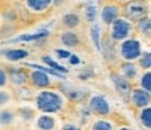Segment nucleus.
<instances>
[{
  "mask_svg": "<svg viewBox=\"0 0 151 130\" xmlns=\"http://www.w3.org/2000/svg\"><path fill=\"white\" fill-rule=\"evenodd\" d=\"M35 108L41 113L56 115L60 113L67 105V97L65 92L53 88L48 90H39L34 97Z\"/></svg>",
  "mask_w": 151,
  "mask_h": 130,
  "instance_id": "1",
  "label": "nucleus"
},
{
  "mask_svg": "<svg viewBox=\"0 0 151 130\" xmlns=\"http://www.w3.org/2000/svg\"><path fill=\"white\" fill-rule=\"evenodd\" d=\"M133 34H134L133 22L124 17H120L109 27V38L113 42L120 43L123 41H127V39L133 38Z\"/></svg>",
  "mask_w": 151,
  "mask_h": 130,
  "instance_id": "2",
  "label": "nucleus"
},
{
  "mask_svg": "<svg viewBox=\"0 0 151 130\" xmlns=\"http://www.w3.org/2000/svg\"><path fill=\"white\" fill-rule=\"evenodd\" d=\"M143 52V45L136 38H130L118 45V53L123 62H139Z\"/></svg>",
  "mask_w": 151,
  "mask_h": 130,
  "instance_id": "3",
  "label": "nucleus"
},
{
  "mask_svg": "<svg viewBox=\"0 0 151 130\" xmlns=\"http://www.w3.org/2000/svg\"><path fill=\"white\" fill-rule=\"evenodd\" d=\"M87 106L92 115H97V118H109L112 113V102L102 94H92L87 102Z\"/></svg>",
  "mask_w": 151,
  "mask_h": 130,
  "instance_id": "4",
  "label": "nucleus"
},
{
  "mask_svg": "<svg viewBox=\"0 0 151 130\" xmlns=\"http://www.w3.org/2000/svg\"><path fill=\"white\" fill-rule=\"evenodd\" d=\"M122 7H123V17L132 22H140L146 18L148 13V6L146 0H132Z\"/></svg>",
  "mask_w": 151,
  "mask_h": 130,
  "instance_id": "5",
  "label": "nucleus"
},
{
  "mask_svg": "<svg viewBox=\"0 0 151 130\" xmlns=\"http://www.w3.org/2000/svg\"><path fill=\"white\" fill-rule=\"evenodd\" d=\"M101 20L105 25L111 27L113 22L119 20L120 17H123V7L122 4H119L116 1H109V3H105L101 9Z\"/></svg>",
  "mask_w": 151,
  "mask_h": 130,
  "instance_id": "6",
  "label": "nucleus"
},
{
  "mask_svg": "<svg viewBox=\"0 0 151 130\" xmlns=\"http://www.w3.org/2000/svg\"><path fill=\"white\" fill-rule=\"evenodd\" d=\"M28 84H31L38 90H48L53 84V80L48 73H45V70L37 67L28 71Z\"/></svg>",
  "mask_w": 151,
  "mask_h": 130,
  "instance_id": "7",
  "label": "nucleus"
},
{
  "mask_svg": "<svg viewBox=\"0 0 151 130\" xmlns=\"http://www.w3.org/2000/svg\"><path fill=\"white\" fill-rule=\"evenodd\" d=\"M55 6L53 0H24L25 10L32 16H43Z\"/></svg>",
  "mask_w": 151,
  "mask_h": 130,
  "instance_id": "8",
  "label": "nucleus"
},
{
  "mask_svg": "<svg viewBox=\"0 0 151 130\" xmlns=\"http://www.w3.org/2000/svg\"><path fill=\"white\" fill-rule=\"evenodd\" d=\"M129 101H130V103L139 111V109H143V108L151 105V94L147 92L146 90L140 88V87H136V88H133L132 92H130Z\"/></svg>",
  "mask_w": 151,
  "mask_h": 130,
  "instance_id": "9",
  "label": "nucleus"
},
{
  "mask_svg": "<svg viewBox=\"0 0 151 130\" xmlns=\"http://www.w3.org/2000/svg\"><path fill=\"white\" fill-rule=\"evenodd\" d=\"M141 69L137 62H123L119 66V74L129 81H137L141 74Z\"/></svg>",
  "mask_w": 151,
  "mask_h": 130,
  "instance_id": "10",
  "label": "nucleus"
},
{
  "mask_svg": "<svg viewBox=\"0 0 151 130\" xmlns=\"http://www.w3.org/2000/svg\"><path fill=\"white\" fill-rule=\"evenodd\" d=\"M58 126V122L53 115L41 113L35 119V130H55Z\"/></svg>",
  "mask_w": 151,
  "mask_h": 130,
  "instance_id": "11",
  "label": "nucleus"
},
{
  "mask_svg": "<svg viewBox=\"0 0 151 130\" xmlns=\"http://www.w3.org/2000/svg\"><path fill=\"white\" fill-rule=\"evenodd\" d=\"M87 130H116V126L109 118H95L90 122Z\"/></svg>",
  "mask_w": 151,
  "mask_h": 130,
  "instance_id": "12",
  "label": "nucleus"
},
{
  "mask_svg": "<svg viewBox=\"0 0 151 130\" xmlns=\"http://www.w3.org/2000/svg\"><path fill=\"white\" fill-rule=\"evenodd\" d=\"M112 81L115 84V88L118 90L122 95H130L132 92V84H130L129 80H126L124 77H122L120 74H112Z\"/></svg>",
  "mask_w": 151,
  "mask_h": 130,
  "instance_id": "13",
  "label": "nucleus"
},
{
  "mask_svg": "<svg viewBox=\"0 0 151 130\" xmlns=\"http://www.w3.org/2000/svg\"><path fill=\"white\" fill-rule=\"evenodd\" d=\"M9 80L14 87H24L28 84V73L14 69L9 73Z\"/></svg>",
  "mask_w": 151,
  "mask_h": 130,
  "instance_id": "14",
  "label": "nucleus"
},
{
  "mask_svg": "<svg viewBox=\"0 0 151 130\" xmlns=\"http://www.w3.org/2000/svg\"><path fill=\"white\" fill-rule=\"evenodd\" d=\"M137 120L144 130H151V105L137 111Z\"/></svg>",
  "mask_w": 151,
  "mask_h": 130,
  "instance_id": "15",
  "label": "nucleus"
},
{
  "mask_svg": "<svg viewBox=\"0 0 151 130\" xmlns=\"http://www.w3.org/2000/svg\"><path fill=\"white\" fill-rule=\"evenodd\" d=\"M60 42L63 43L65 46H67V48H74V46H77L80 43V38H78V35L74 31L69 29V31H65L60 35Z\"/></svg>",
  "mask_w": 151,
  "mask_h": 130,
  "instance_id": "16",
  "label": "nucleus"
},
{
  "mask_svg": "<svg viewBox=\"0 0 151 130\" xmlns=\"http://www.w3.org/2000/svg\"><path fill=\"white\" fill-rule=\"evenodd\" d=\"M3 56L9 62H18V60L27 57L28 52L22 50V49H7V50H3Z\"/></svg>",
  "mask_w": 151,
  "mask_h": 130,
  "instance_id": "17",
  "label": "nucleus"
},
{
  "mask_svg": "<svg viewBox=\"0 0 151 130\" xmlns=\"http://www.w3.org/2000/svg\"><path fill=\"white\" fill-rule=\"evenodd\" d=\"M1 127L6 129V127H10L13 123H14V120H16V113L9 108H3L1 109Z\"/></svg>",
  "mask_w": 151,
  "mask_h": 130,
  "instance_id": "18",
  "label": "nucleus"
},
{
  "mask_svg": "<svg viewBox=\"0 0 151 130\" xmlns=\"http://www.w3.org/2000/svg\"><path fill=\"white\" fill-rule=\"evenodd\" d=\"M137 84H139L140 88L146 90L147 92L151 94V70L141 71L140 77H139V80H137Z\"/></svg>",
  "mask_w": 151,
  "mask_h": 130,
  "instance_id": "19",
  "label": "nucleus"
},
{
  "mask_svg": "<svg viewBox=\"0 0 151 130\" xmlns=\"http://www.w3.org/2000/svg\"><path fill=\"white\" fill-rule=\"evenodd\" d=\"M62 22H63V25H65L66 28L71 29V28H76L80 24V17L77 16V14H74V13H67V14L63 16Z\"/></svg>",
  "mask_w": 151,
  "mask_h": 130,
  "instance_id": "20",
  "label": "nucleus"
},
{
  "mask_svg": "<svg viewBox=\"0 0 151 130\" xmlns=\"http://www.w3.org/2000/svg\"><path fill=\"white\" fill-rule=\"evenodd\" d=\"M139 66H140V69L143 71L144 70H151V50L148 52H143L141 55V57L139 59Z\"/></svg>",
  "mask_w": 151,
  "mask_h": 130,
  "instance_id": "21",
  "label": "nucleus"
},
{
  "mask_svg": "<svg viewBox=\"0 0 151 130\" xmlns=\"http://www.w3.org/2000/svg\"><path fill=\"white\" fill-rule=\"evenodd\" d=\"M137 29L140 31L143 35H151V18L146 17L144 20L137 22Z\"/></svg>",
  "mask_w": 151,
  "mask_h": 130,
  "instance_id": "22",
  "label": "nucleus"
},
{
  "mask_svg": "<svg viewBox=\"0 0 151 130\" xmlns=\"http://www.w3.org/2000/svg\"><path fill=\"white\" fill-rule=\"evenodd\" d=\"M0 103H1V109L9 106L11 103V92L7 91L6 88L0 91Z\"/></svg>",
  "mask_w": 151,
  "mask_h": 130,
  "instance_id": "23",
  "label": "nucleus"
},
{
  "mask_svg": "<svg viewBox=\"0 0 151 130\" xmlns=\"http://www.w3.org/2000/svg\"><path fill=\"white\" fill-rule=\"evenodd\" d=\"M60 130H84L83 126L76 123V122H65L63 125L60 126Z\"/></svg>",
  "mask_w": 151,
  "mask_h": 130,
  "instance_id": "24",
  "label": "nucleus"
},
{
  "mask_svg": "<svg viewBox=\"0 0 151 130\" xmlns=\"http://www.w3.org/2000/svg\"><path fill=\"white\" fill-rule=\"evenodd\" d=\"M97 16V9L94 6H87L86 7V18L88 21H94Z\"/></svg>",
  "mask_w": 151,
  "mask_h": 130,
  "instance_id": "25",
  "label": "nucleus"
},
{
  "mask_svg": "<svg viewBox=\"0 0 151 130\" xmlns=\"http://www.w3.org/2000/svg\"><path fill=\"white\" fill-rule=\"evenodd\" d=\"M9 73L4 70V69H1V71H0V87H1V90H4L6 85L9 84Z\"/></svg>",
  "mask_w": 151,
  "mask_h": 130,
  "instance_id": "26",
  "label": "nucleus"
},
{
  "mask_svg": "<svg viewBox=\"0 0 151 130\" xmlns=\"http://www.w3.org/2000/svg\"><path fill=\"white\" fill-rule=\"evenodd\" d=\"M112 1H116V3H119V4H126V3H129V1H132V0H112Z\"/></svg>",
  "mask_w": 151,
  "mask_h": 130,
  "instance_id": "27",
  "label": "nucleus"
},
{
  "mask_svg": "<svg viewBox=\"0 0 151 130\" xmlns=\"http://www.w3.org/2000/svg\"><path fill=\"white\" fill-rule=\"evenodd\" d=\"M116 130H133V129L129 127V126H119V127H116Z\"/></svg>",
  "mask_w": 151,
  "mask_h": 130,
  "instance_id": "28",
  "label": "nucleus"
},
{
  "mask_svg": "<svg viewBox=\"0 0 151 130\" xmlns=\"http://www.w3.org/2000/svg\"><path fill=\"white\" fill-rule=\"evenodd\" d=\"M53 1H55V7H59V6L62 4L65 0H53Z\"/></svg>",
  "mask_w": 151,
  "mask_h": 130,
  "instance_id": "29",
  "label": "nucleus"
},
{
  "mask_svg": "<svg viewBox=\"0 0 151 130\" xmlns=\"http://www.w3.org/2000/svg\"><path fill=\"white\" fill-rule=\"evenodd\" d=\"M13 1H20V0H13Z\"/></svg>",
  "mask_w": 151,
  "mask_h": 130,
  "instance_id": "30",
  "label": "nucleus"
}]
</instances>
